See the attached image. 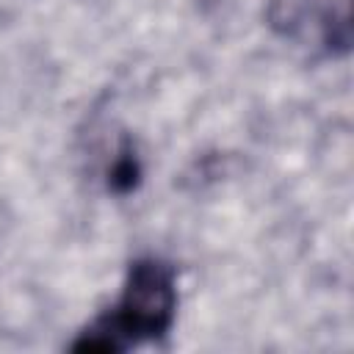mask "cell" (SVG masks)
<instances>
[{
	"instance_id": "6da1fadb",
	"label": "cell",
	"mask_w": 354,
	"mask_h": 354,
	"mask_svg": "<svg viewBox=\"0 0 354 354\" xmlns=\"http://www.w3.org/2000/svg\"><path fill=\"white\" fill-rule=\"evenodd\" d=\"M177 318V271L160 257H136L127 266L119 301L97 315L69 343V351L122 354L160 340Z\"/></svg>"
},
{
	"instance_id": "7a4b0ae2",
	"label": "cell",
	"mask_w": 354,
	"mask_h": 354,
	"mask_svg": "<svg viewBox=\"0 0 354 354\" xmlns=\"http://www.w3.org/2000/svg\"><path fill=\"white\" fill-rule=\"evenodd\" d=\"M141 177H144L141 158H138L133 141H130V138H122L119 152H116V158H113L111 166H108L105 185H108L111 194H116V196H127V194H133V191L141 185Z\"/></svg>"
},
{
	"instance_id": "3957f363",
	"label": "cell",
	"mask_w": 354,
	"mask_h": 354,
	"mask_svg": "<svg viewBox=\"0 0 354 354\" xmlns=\"http://www.w3.org/2000/svg\"><path fill=\"white\" fill-rule=\"evenodd\" d=\"M321 41L332 58H343L351 50V14L348 0H332L321 14Z\"/></svg>"
},
{
	"instance_id": "277c9868",
	"label": "cell",
	"mask_w": 354,
	"mask_h": 354,
	"mask_svg": "<svg viewBox=\"0 0 354 354\" xmlns=\"http://www.w3.org/2000/svg\"><path fill=\"white\" fill-rule=\"evenodd\" d=\"M310 14H313V0H268L266 6V22L282 39L299 36Z\"/></svg>"
}]
</instances>
